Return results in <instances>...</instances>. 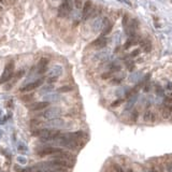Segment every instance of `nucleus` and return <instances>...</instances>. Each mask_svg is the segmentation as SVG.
<instances>
[{"label":"nucleus","instance_id":"nucleus-1","mask_svg":"<svg viewBox=\"0 0 172 172\" xmlns=\"http://www.w3.org/2000/svg\"><path fill=\"white\" fill-rule=\"evenodd\" d=\"M32 136H37L44 139V140H53L55 138H57L59 136V131L57 129H47V128H38V129H34L32 132Z\"/></svg>","mask_w":172,"mask_h":172},{"label":"nucleus","instance_id":"nucleus-2","mask_svg":"<svg viewBox=\"0 0 172 172\" xmlns=\"http://www.w3.org/2000/svg\"><path fill=\"white\" fill-rule=\"evenodd\" d=\"M73 9V3L71 0H62L60 5L58 8V16L59 17H66L68 16Z\"/></svg>","mask_w":172,"mask_h":172},{"label":"nucleus","instance_id":"nucleus-3","mask_svg":"<svg viewBox=\"0 0 172 172\" xmlns=\"http://www.w3.org/2000/svg\"><path fill=\"white\" fill-rule=\"evenodd\" d=\"M13 72H14V62L10 61L8 65L5 66L3 73H2V75L0 77V84L7 83V82H9V81L11 80L12 77H13Z\"/></svg>","mask_w":172,"mask_h":172},{"label":"nucleus","instance_id":"nucleus-4","mask_svg":"<svg viewBox=\"0 0 172 172\" xmlns=\"http://www.w3.org/2000/svg\"><path fill=\"white\" fill-rule=\"evenodd\" d=\"M62 149H58V147H53V146H44L42 149L37 151V155L40 157L49 156V155H55L57 153H60Z\"/></svg>","mask_w":172,"mask_h":172},{"label":"nucleus","instance_id":"nucleus-5","mask_svg":"<svg viewBox=\"0 0 172 172\" xmlns=\"http://www.w3.org/2000/svg\"><path fill=\"white\" fill-rule=\"evenodd\" d=\"M43 83V79H40V80H37L34 82H31V83H28L27 85L23 86V87L19 88V92L22 93H28V92H32L36 88H38L39 86H41Z\"/></svg>","mask_w":172,"mask_h":172},{"label":"nucleus","instance_id":"nucleus-6","mask_svg":"<svg viewBox=\"0 0 172 172\" xmlns=\"http://www.w3.org/2000/svg\"><path fill=\"white\" fill-rule=\"evenodd\" d=\"M60 114H61V110L59 108H51V109H47L42 115L45 119H56V117L59 116Z\"/></svg>","mask_w":172,"mask_h":172},{"label":"nucleus","instance_id":"nucleus-7","mask_svg":"<svg viewBox=\"0 0 172 172\" xmlns=\"http://www.w3.org/2000/svg\"><path fill=\"white\" fill-rule=\"evenodd\" d=\"M50 106V102L47 101H40V102H34L30 106H28L30 111H42L44 109Z\"/></svg>","mask_w":172,"mask_h":172},{"label":"nucleus","instance_id":"nucleus-8","mask_svg":"<svg viewBox=\"0 0 172 172\" xmlns=\"http://www.w3.org/2000/svg\"><path fill=\"white\" fill-rule=\"evenodd\" d=\"M49 58L46 57H43L41 58L38 62V73L40 74H43V73L46 72V70L49 68Z\"/></svg>","mask_w":172,"mask_h":172},{"label":"nucleus","instance_id":"nucleus-9","mask_svg":"<svg viewBox=\"0 0 172 172\" xmlns=\"http://www.w3.org/2000/svg\"><path fill=\"white\" fill-rule=\"evenodd\" d=\"M107 43H108V40L104 38V36H101V37L96 39L95 41L92 43V45L94 46V47H96V49H103L104 46L107 45Z\"/></svg>","mask_w":172,"mask_h":172},{"label":"nucleus","instance_id":"nucleus-10","mask_svg":"<svg viewBox=\"0 0 172 172\" xmlns=\"http://www.w3.org/2000/svg\"><path fill=\"white\" fill-rule=\"evenodd\" d=\"M92 7H93L92 1L90 0H86L84 5H83V19H88V16H89L90 12H92Z\"/></svg>","mask_w":172,"mask_h":172},{"label":"nucleus","instance_id":"nucleus-11","mask_svg":"<svg viewBox=\"0 0 172 172\" xmlns=\"http://www.w3.org/2000/svg\"><path fill=\"white\" fill-rule=\"evenodd\" d=\"M103 31H102V36H106V34H110L111 32V30H112V27H113V24L112 23H110L109 22V19H103Z\"/></svg>","mask_w":172,"mask_h":172},{"label":"nucleus","instance_id":"nucleus-12","mask_svg":"<svg viewBox=\"0 0 172 172\" xmlns=\"http://www.w3.org/2000/svg\"><path fill=\"white\" fill-rule=\"evenodd\" d=\"M47 126L53 127V128H59V127L64 126V122H62L61 119H59L56 117V119H51L50 122L47 123Z\"/></svg>","mask_w":172,"mask_h":172},{"label":"nucleus","instance_id":"nucleus-13","mask_svg":"<svg viewBox=\"0 0 172 172\" xmlns=\"http://www.w3.org/2000/svg\"><path fill=\"white\" fill-rule=\"evenodd\" d=\"M172 114V107H167V106H164V109H162V111H161V116H162V119H168Z\"/></svg>","mask_w":172,"mask_h":172},{"label":"nucleus","instance_id":"nucleus-14","mask_svg":"<svg viewBox=\"0 0 172 172\" xmlns=\"http://www.w3.org/2000/svg\"><path fill=\"white\" fill-rule=\"evenodd\" d=\"M142 47H143V50L145 51V52H149L151 49H152V44H151V41L145 39V40H143L142 41Z\"/></svg>","mask_w":172,"mask_h":172},{"label":"nucleus","instance_id":"nucleus-15","mask_svg":"<svg viewBox=\"0 0 172 172\" xmlns=\"http://www.w3.org/2000/svg\"><path fill=\"white\" fill-rule=\"evenodd\" d=\"M14 14H15V16L17 17V19H22V17H23V14H24V10L22 9V7L17 5V7L14 9Z\"/></svg>","mask_w":172,"mask_h":172},{"label":"nucleus","instance_id":"nucleus-16","mask_svg":"<svg viewBox=\"0 0 172 172\" xmlns=\"http://www.w3.org/2000/svg\"><path fill=\"white\" fill-rule=\"evenodd\" d=\"M152 116H153V112L147 110V111L144 113V116H143V119L145 122H151L152 121Z\"/></svg>","mask_w":172,"mask_h":172},{"label":"nucleus","instance_id":"nucleus-17","mask_svg":"<svg viewBox=\"0 0 172 172\" xmlns=\"http://www.w3.org/2000/svg\"><path fill=\"white\" fill-rule=\"evenodd\" d=\"M40 125H42V122L39 121V119H31L30 121V126L36 128V127H39Z\"/></svg>","mask_w":172,"mask_h":172},{"label":"nucleus","instance_id":"nucleus-18","mask_svg":"<svg viewBox=\"0 0 172 172\" xmlns=\"http://www.w3.org/2000/svg\"><path fill=\"white\" fill-rule=\"evenodd\" d=\"M70 90H72V87H71V86H62V87H59L57 89V92L59 93H67V92H70Z\"/></svg>","mask_w":172,"mask_h":172},{"label":"nucleus","instance_id":"nucleus-19","mask_svg":"<svg viewBox=\"0 0 172 172\" xmlns=\"http://www.w3.org/2000/svg\"><path fill=\"white\" fill-rule=\"evenodd\" d=\"M32 98H34V95H32V94H30V95H24L23 97H22V100L27 102V101H30Z\"/></svg>","mask_w":172,"mask_h":172},{"label":"nucleus","instance_id":"nucleus-20","mask_svg":"<svg viewBox=\"0 0 172 172\" xmlns=\"http://www.w3.org/2000/svg\"><path fill=\"white\" fill-rule=\"evenodd\" d=\"M164 106L167 107H172V97H168L164 99Z\"/></svg>","mask_w":172,"mask_h":172},{"label":"nucleus","instance_id":"nucleus-21","mask_svg":"<svg viewBox=\"0 0 172 172\" xmlns=\"http://www.w3.org/2000/svg\"><path fill=\"white\" fill-rule=\"evenodd\" d=\"M74 5H75V8L77 9H81L82 7H83L82 0H74Z\"/></svg>","mask_w":172,"mask_h":172},{"label":"nucleus","instance_id":"nucleus-22","mask_svg":"<svg viewBox=\"0 0 172 172\" xmlns=\"http://www.w3.org/2000/svg\"><path fill=\"white\" fill-rule=\"evenodd\" d=\"M123 101H124V100H123V99H117V100H116V101H114V102L112 103V104H111V107H112V108L119 107V104H122V103H123Z\"/></svg>","mask_w":172,"mask_h":172},{"label":"nucleus","instance_id":"nucleus-23","mask_svg":"<svg viewBox=\"0 0 172 172\" xmlns=\"http://www.w3.org/2000/svg\"><path fill=\"white\" fill-rule=\"evenodd\" d=\"M112 77V73L111 72H109V73H103L102 75H101V77H102V79H104V80H106V79H109V77Z\"/></svg>","mask_w":172,"mask_h":172},{"label":"nucleus","instance_id":"nucleus-24","mask_svg":"<svg viewBox=\"0 0 172 172\" xmlns=\"http://www.w3.org/2000/svg\"><path fill=\"white\" fill-rule=\"evenodd\" d=\"M139 53H140V51H139V50H134L132 53L130 54V56H131V57H136V56H138V55H139Z\"/></svg>","mask_w":172,"mask_h":172},{"label":"nucleus","instance_id":"nucleus-25","mask_svg":"<svg viewBox=\"0 0 172 172\" xmlns=\"http://www.w3.org/2000/svg\"><path fill=\"white\" fill-rule=\"evenodd\" d=\"M119 69H121V67H119V66L113 65V66L111 67V71H119Z\"/></svg>","mask_w":172,"mask_h":172},{"label":"nucleus","instance_id":"nucleus-26","mask_svg":"<svg viewBox=\"0 0 172 172\" xmlns=\"http://www.w3.org/2000/svg\"><path fill=\"white\" fill-rule=\"evenodd\" d=\"M128 23H129V22H128V17H127V15L124 16V19H123V25H124V27H126Z\"/></svg>","mask_w":172,"mask_h":172},{"label":"nucleus","instance_id":"nucleus-27","mask_svg":"<svg viewBox=\"0 0 172 172\" xmlns=\"http://www.w3.org/2000/svg\"><path fill=\"white\" fill-rule=\"evenodd\" d=\"M138 112L137 111H134V113H132V115H131V117H132V121H137L138 119Z\"/></svg>","mask_w":172,"mask_h":172},{"label":"nucleus","instance_id":"nucleus-28","mask_svg":"<svg viewBox=\"0 0 172 172\" xmlns=\"http://www.w3.org/2000/svg\"><path fill=\"white\" fill-rule=\"evenodd\" d=\"M157 94H158L159 96H162V95H164V93H162V89H161L160 87L157 88Z\"/></svg>","mask_w":172,"mask_h":172},{"label":"nucleus","instance_id":"nucleus-29","mask_svg":"<svg viewBox=\"0 0 172 172\" xmlns=\"http://www.w3.org/2000/svg\"><path fill=\"white\" fill-rule=\"evenodd\" d=\"M127 65H128V69H129V70H132V69H134V64H132V62H128Z\"/></svg>","mask_w":172,"mask_h":172},{"label":"nucleus","instance_id":"nucleus-30","mask_svg":"<svg viewBox=\"0 0 172 172\" xmlns=\"http://www.w3.org/2000/svg\"><path fill=\"white\" fill-rule=\"evenodd\" d=\"M167 168H168L169 172H172V164H167Z\"/></svg>","mask_w":172,"mask_h":172},{"label":"nucleus","instance_id":"nucleus-31","mask_svg":"<svg viewBox=\"0 0 172 172\" xmlns=\"http://www.w3.org/2000/svg\"><path fill=\"white\" fill-rule=\"evenodd\" d=\"M112 82H113V84H119V83H121V80H116V79H115V80H113Z\"/></svg>","mask_w":172,"mask_h":172},{"label":"nucleus","instance_id":"nucleus-32","mask_svg":"<svg viewBox=\"0 0 172 172\" xmlns=\"http://www.w3.org/2000/svg\"><path fill=\"white\" fill-rule=\"evenodd\" d=\"M169 88H172V84H169Z\"/></svg>","mask_w":172,"mask_h":172},{"label":"nucleus","instance_id":"nucleus-33","mask_svg":"<svg viewBox=\"0 0 172 172\" xmlns=\"http://www.w3.org/2000/svg\"><path fill=\"white\" fill-rule=\"evenodd\" d=\"M2 11V7H1V5H0V12Z\"/></svg>","mask_w":172,"mask_h":172},{"label":"nucleus","instance_id":"nucleus-34","mask_svg":"<svg viewBox=\"0 0 172 172\" xmlns=\"http://www.w3.org/2000/svg\"><path fill=\"white\" fill-rule=\"evenodd\" d=\"M152 172H156V170H154V169H153V170H152Z\"/></svg>","mask_w":172,"mask_h":172},{"label":"nucleus","instance_id":"nucleus-35","mask_svg":"<svg viewBox=\"0 0 172 172\" xmlns=\"http://www.w3.org/2000/svg\"><path fill=\"white\" fill-rule=\"evenodd\" d=\"M128 172H134V171H132V170H129V171H128Z\"/></svg>","mask_w":172,"mask_h":172},{"label":"nucleus","instance_id":"nucleus-36","mask_svg":"<svg viewBox=\"0 0 172 172\" xmlns=\"http://www.w3.org/2000/svg\"><path fill=\"white\" fill-rule=\"evenodd\" d=\"M2 1H3V0H0V3H1V2H2Z\"/></svg>","mask_w":172,"mask_h":172},{"label":"nucleus","instance_id":"nucleus-37","mask_svg":"<svg viewBox=\"0 0 172 172\" xmlns=\"http://www.w3.org/2000/svg\"><path fill=\"white\" fill-rule=\"evenodd\" d=\"M10 1H13V0H10Z\"/></svg>","mask_w":172,"mask_h":172}]
</instances>
